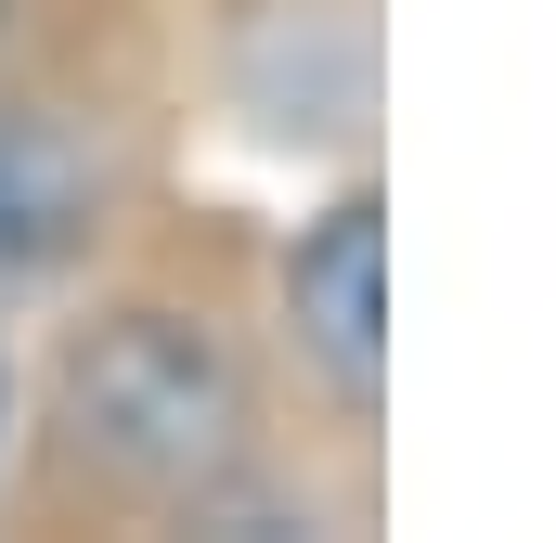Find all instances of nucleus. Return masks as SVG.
<instances>
[{
    "instance_id": "nucleus-3",
    "label": "nucleus",
    "mask_w": 556,
    "mask_h": 543,
    "mask_svg": "<svg viewBox=\"0 0 556 543\" xmlns=\"http://www.w3.org/2000/svg\"><path fill=\"white\" fill-rule=\"evenodd\" d=\"M104 207H117L104 130H78L65 104H0V298H26L65 260H91Z\"/></svg>"
},
{
    "instance_id": "nucleus-2",
    "label": "nucleus",
    "mask_w": 556,
    "mask_h": 543,
    "mask_svg": "<svg viewBox=\"0 0 556 543\" xmlns=\"http://www.w3.org/2000/svg\"><path fill=\"white\" fill-rule=\"evenodd\" d=\"M285 350L337 427H376V402H389V207L363 181L285 247Z\"/></svg>"
},
{
    "instance_id": "nucleus-5",
    "label": "nucleus",
    "mask_w": 556,
    "mask_h": 543,
    "mask_svg": "<svg viewBox=\"0 0 556 543\" xmlns=\"http://www.w3.org/2000/svg\"><path fill=\"white\" fill-rule=\"evenodd\" d=\"M0 26H13V0H0Z\"/></svg>"
},
{
    "instance_id": "nucleus-4",
    "label": "nucleus",
    "mask_w": 556,
    "mask_h": 543,
    "mask_svg": "<svg viewBox=\"0 0 556 543\" xmlns=\"http://www.w3.org/2000/svg\"><path fill=\"white\" fill-rule=\"evenodd\" d=\"M0 427H13V363H0Z\"/></svg>"
},
{
    "instance_id": "nucleus-1",
    "label": "nucleus",
    "mask_w": 556,
    "mask_h": 543,
    "mask_svg": "<svg viewBox=\"0 0 556 543\" xmlns=\"http://www.w3.org/2000/svg\"><path fill=\"white\" fill-rule=\"evenodd\" d=\"M52 427L91 479H117L142 505H207L247 479L260 453V389H247V350L207 324V311H104L65 376H52Z\"/></svg>"
}]
</instances>
